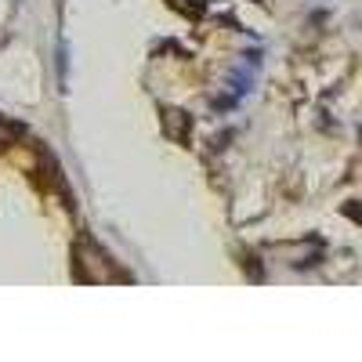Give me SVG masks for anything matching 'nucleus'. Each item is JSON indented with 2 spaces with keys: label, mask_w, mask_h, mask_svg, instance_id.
Returning a JSON list of instances; mask_svg holds the SVG:
<instances>
[{
  "label": "nucleus",
  "mask_w": 362,
  "mask_h": 362,
  "mask_svg": "<svg viewBox=\"0 0 362 362\" xmlns=\"http://www.w3.org/2000/svg\"><path fill=\"white\" fill-rule=\"evenodd\" d=\"M76 268H80L83 283H116V279H124L119 272H112L109 257L90 243V239H80L76 243Z\"/></svg>",
  "instance_id": "f257e3e1"
},
{
  "label": "nucleus",
  "mask_w": 362,
  "mask_h": 362,
  "mask_svg": "<svg viewBox=\"0 0 362 362\" xmlns=\"http://www.w3.org/2000/svg\"><path fill=\"white\" fill-rule=\"evenodd\" d=\"M163 127H167V134H170L174 141H181V138H189L192 119L181 112V109H167V112H163Z\"/></svg>",
  "instance_id": "f03ea898"
},
{
  "label": "nucleus",
  "mask_w": 362,
  "mask_h": 362,
  "mask_svg": "<svg viewBox=\"0 0 362 362\" xmlns=\"http://www.w3.org/2000/svg\"><path fill=\"white\" fill-rule=\"evenodd\" d=\"M283 254H293V261L290 264H300V257H315L319 254V247H279Z\"/></svg>",
  "instance_id": "7ed1b4c3"
}]
</instances>
